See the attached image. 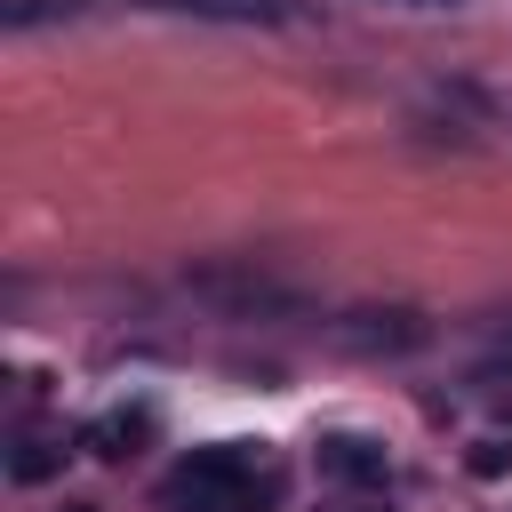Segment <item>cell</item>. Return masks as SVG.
<instances>
[{
  "label": "cell",
  "instance_id": "obj_1",
  "mask_svg": "<svg viewBox=\"0 0 512 512\" xmlns=\"http://www.w3.org/2000/svg\"><path fill=\"white\" fill-rule=\"evenodd\" d=\"M272 496H280V472H272L264 440H216V448H192L168 472V504L176 512H256Z\"/></svg>",
  "mask_w": 512,
  "mask_h": 512
},
{
  "label": "cell",
  "instance_id": "obj_2",
  "mask_svg": "<svg viewBox=\"0 0 512 512\" xmlns=\"http://www.w3.org/2000/svg\"><path fill=\"white\" fill-rule=\"evenodd\" d=\"M432 328H424V312H408V304H368V312H344L336 320V344H352V352H416Z\"/></svg>",
  "mask_w": 512,
  "mask_h": 512
},
{
  "label": "cell",
  "instance_id": "obj_3",
  "mask_svg": "<svg viewBox=\"0 0 512 512\" xmlns=\"http://www.w3.org/2000/svg\"><path fill=\"white\" fill-rule=\"evenodd\" d=\"M320 472L344 480V488H384V480H392V456H384L376 440H360V432H328V440H320Z\"/></svg>",
  "mask_w": 512,
  "mask_h": 512
},
{
  "label": "cell",
  "instance_id": "obj_4",
  "mask_svg": "<svg viewBox=\"0 0 512 512\" xmlns=\"http://www.w3.org/2000/svg\"><path fill=\"white\" fill-rule=\"evenodd\" d=\"M144 8L208 16V24H288V16H296V0H144Z\"/></svg>",
  "mask_w": 512,
  "mask_h": 512
},
{
  "label": "cell",
  "instance_id": "obj_5",
  "mask_svg": "<svg viewBox=\"0 0 512 512\" xmlns=\"http://www.w3.org/2000/svg\"><path fill=\"white\" fill-rule=\"evenodd\" d=\"M96 456H136V440H152V408L136 400V408H112V416H96L88 432H80Z\"/></svg>",
  "mask_w": 512,
  "mask_h": 512
},
{
  "label": "cell",
  "instance_id": "obj_6",
  "mask_svg": "<svg viewBox=\"0 0 512 512\" xmlns=\"http://www.w3.org/2000/svg\"><path fill=\"white\" fill-rule=\"evenodd\" d=\"M80 8H88V0H8V8H0V24H8V32H32V24L80 16Z\"/></svg>",
  "mask_w": 512,
  "mask_h": 512
},
{
  "label": "cell",
  "instance_id": "obj_7",
  "mask_svg": "<svg viewBox=\"0 0 512 512\" xmlns=\"http://www.w3.org/2000/svg\"><path fill=\"white\" fill-rule=\"evenodd\" d=\"M56 456H64L56 440H16V480H48V472H56Z\"/></svg>",
  "mask_w": 512,
  "mask_h": 512
},
{
  "label": "cell",
  "instance_id": "obj_8",
  "mask_svg": "<svg viewBox=\"0 0 512 512\" xmlns=\"http://www.w3.org/2000/svg\"><path fill=\"white\" fill-rule=\"evenodd\" d=\"M504 464H512V440H480V448H472V472H480V480H496Z\"/></svg>",
  "mask_w": 512,
  "mask_h": 512
},
{
  "label": "cell",
  "instance_id": "obj_9",
  "mask_svg": "<svg viewBox=\"0 0 512 512\" xmlns=\"http://www.w3.org/2000/svg\"><path fill=\"white\" fill-rule=\"evenodd\" d=\"M384 8H464V0H384Z\"/></svg>",
  "mask_w": 512,
  "mask_h": 512
},
{
  "label": "cell",
  "instance_id": "obj_10",
  "mask_svg": "<svg viewBox=\"0 0 512 512\" xmlns=\"http://www.w3.org/2000/svg\"><path fill=\"white\" fill-rule=\"evenodd\" d=\"M64 512H96V504H64Z\"/></svg>",
  "mask_w": 512,
  "mask_h": 512
}]
</instances>
